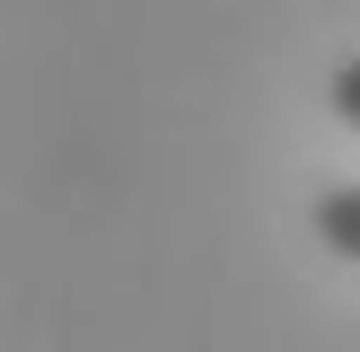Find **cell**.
Here are the masks:
<instances>
[{"mask_svg": "<svg viewBox=\"0 0 360 352\" xmlns=\"http://www.w3.org/2000/svg\"><path fill=\"white\" fill-rule=\"evenodd\" d=\"M316 238H326L334 256H352V264H360V185L316 194Z\"/></svg>", "mask_w": 360, "mask_h": 352, "instance_id": "cell-1", "label": "cell"}, {"mask_svg": "<svg viewBox=\"0 0 360 352\" xmlns=\"http://www.w3.org/2000/svg\"><path fill=\"white\" fill-rule=\"evenodd\" d=\"M326 106H334V115H343L352 132H360V53H352L343 70H334V88H326Z\"/></svg>", "mask_w": 360, "mask_h": 352, "instance_id": "cell-2", "label": "cell"}]
</instances>
